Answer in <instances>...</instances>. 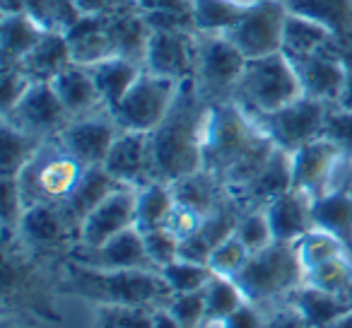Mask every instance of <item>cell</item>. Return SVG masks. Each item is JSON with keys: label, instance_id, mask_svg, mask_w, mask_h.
Masks as SVG:
<instances>
[{"label": "cell", "instance_id": "6da1fadb", "mask_svg": "<svg viewBox=\"0 0 352 328\" xmlns=\"http://www.w3.org/2000/svg\"><path fill=\"white\" fill-rule=\"evenodd\" d=\"M273 152L275 142L234 99L210 104L203 131V169L215 174L227 191L249 184Z\"/></svg>", "mask_w": 352, "mask_h": 328}, {"label": "cell", "instance_id": "7a4b0ae2", "mask_svg": "<svg viewBox=\"0 0 352 328\" xmlns=\"http://www.w3.org/2000/svg\"><path fill=\"white\" fill-rule=\"evenodd\" d=\"M208 109L210 102L201 94L196 80H182L164 121L147 133L155 182L174 184L203 169V131Z\"/></svg>", "mask_w": 352, "mask_h": 328}, {"label": "cell", "instance_id": "3957f363", "mask_svg": "<svg viewBox=\"0 0 352 328\" xmlns=\"http://www.w3.org/2000/svg\"><path fill=\"white\" fill-rule=\"evenodd\" d=\"M63 265L36 259L22 249L12 232H3V302L0 311L6 323H60L56 309L60 294Z\"/></svg>", "mask_w": 352, "mask_h": 328}, {"label": "cell", "instance_id": "277c9868", "mask_svg": "<svg viewBox=\"0 0 352 328\" xmlns=\"http://www.w3.org/2000/svg\"><path fill=\"white\" fill-rule=\"evenodd\" d=\"M60 294L85 299L94 307L164 309L174 297L157 270H99L68 259L60 278Z\"/></svg>", "mask_w": 352, "mask_h": 328}, {"label": "cell", "instance_id": "5b68a950", "mask_svg": "<svg viewBox=\"0 0 352 328\" xmlns=\"http://www.w3.org/2000/svg\"><path fill=\"white\" fill-rule=\"evenodd\" d=\"M234 283L246 302L258 309L270 302H285L292 289L304 285V268L299 263L297 246L289 241H273L265 249L251 254Z\"/></svg>", "mask_w": 352, "mask_h": 328}, {"label": "cell", "instance_id": "8992f818", "mask_svg": "<svg viewBox=\"0 0 352 328\" xmlns=\"http://www.w3.org/2000/svg\"><path fill=\"white\" fill-rule=\"evenodd\" d=\"M302 97L294 68L285 54H270L246 61L244 75L234 89V102L246 113H268Z\"/></svg>", "mask_w": 352, "mask_h": 328}, {"label": "cell", "instance_id": "52a82bcc", "mask_svg": "<svg viewBox=\"0 0 352 328\" xmlns=\"http://www.w3.org/2000/svg\"><path fill=\"white\" fill-rule=\"evenodd\" d=\"M85 164H80L68 150L58 142V138H51L44 142L34 160L17 174L22 198L27 208L34 203H54L63 206L68 196L75 191L78 182L85 174Z\"/></svg>", "mask_w": 352, "mask_h": 328}, {"label": "cell", "instance_id": "ba28073f", "mask_svg": "<svg viewBox=\"0 0 352 328\" xmlns=\"http://www.w3.org/2000/svg\"><path fill=\"white\" fill-rule=\"evenodd\" d=\"M196 44L198 58L193 80H196L201 94L210 104L232 99L241 75H244L246 56L225 34L196 32Z\"/></svg>", "mask_w": 352, "mask_h": 328}, {"label": "cell", "instance_id": "9c48e42d", "mask_svg": "<svg viewBox=\"0 0 352 328\" xmlns=\"http://www.w3.org/2000/svg\"><path fill=\"white\" fill-rule=\"evenodd\" d=\"M328 109H331V104L302 94L294 102L285 104L283 109H275L268 113H249V116L275 142V147L292 155L307 142L323 138Z\"/></svg>", "mask_w": 352, "mask_h": 328}, {"label": "cell", "instance_id": "30bf717a", "mask_svg": "<svg viewBox=\"0 0 352 328\" xmlns=\"http://www.w3.org/2000/svg\"><path fill=\"white\" fill-rule=\"evenodd\" d=\"M15 237L22 249L54 263H65L78 246V232L65 220L60 206L54 203H34L27 208Z\"/></svg>", "mask_w": 352, "mask_h": 328}, {"label": "cell", "instance_id": "8fae6325", "mask_svg": "<svg viewBox=\"0 0 352 328\" xmlns=\"http://www.w3.org/2000/svg\"><path fill=\"white\" fill-rule=\"evenodd\" d=\"M176 89H179L176 80L160 78V75L142 70L135 85L128 89L121 104L111 111V116L116 118L121 131L152 133L164 121L166 111L174 104Z\"/></svg>", "mask_w": 352, "mask_h": 328}, {"label": "cell", "instance_id": "7c38bea8", "mask_svg": "<svg viewBox=\"0 0 352 328\" xmlns=\"http://www.w3.org/2000/svg\"><path fill=\"white\" fill-rule=\"evenodd\" d=\"M285 20H287L285 0H258L246 8L241 20L225 36L246 56V61L280 54Z\"/></svg>", "mask_w": 352, "mask_h": 328}, {"label": "cell", "instance_id": "4fadbf2b", "mask_svg": "<svg viewBox=\"0 0 352 328\" xmlns=\"http://www.w3.org/2000/svg\"><path fill=\"white\" fill-rule=\"evenodd\" d=\"M3 121L30 135L44 138H58L63 128L73 121L68 109L54 92L51 83H32V87L25 92V97L15 104L8 113H3Z\"/></svg>", "mask_w": 352, "mask_h": 328}, {"label": "cell", "instance_id": "5bb4252c", "mask_svg": "<svg viewBox=\"0 0 352 328\" xmlns=\"http://www.w3.org/2000/svg\"><path fill=\"white\" fill-rule=\"evenodd\" d=\"M118 133L121 128L111 116V111H99L85 118H73L58 135V142L80 164L99 167L107 162V155L116 142Z\"/></svg>", "mask_w": 352, "mask_h": 328}, {"label": "cell", "instance_id": "9a60e30c", "mask_svg": "<svg viewBox=\"0 0 352 328\" xmlns=\"http://www.w3.org/2000/svg\"><path fill=\"white\" fill-rule=\"evenodd\" d=\"M198 44L196 32L176 30V32H152L145 54V70L160 78H169L182 83L196 75Z\"/></svg>", "mask_w": 352, "mask_h": 328}, {"label": "cell", "instance_id": "2e32d148", "mask_svg": "<svg viewBox=\"0 0 352 328\" xmlns=\"http://www.w3.org/2000/svg\"><path fill=\"white\" fill-rule=\"evenodd\" d=\"M287 61L292 63L304 97L318 99V102H326V104L340 102L347 80V68L342 63L340 54H338V46L302 56V58H287Z\"/></svg>", "mask_w": 352, "mask_h": 328}, {"label": "cell", "instance_id": "e0dca14e", "mask_svg": "<svg viewBox=\"0 0 352 328\" xmlns=\"http://www.w3.org/2000/svg\"><path fill=\"white\" fill-rule=\"evenodd\" d=\"M70 259L78 261L82 265H89V268H99V270H157L152 259L147 256L145 249V239L142 234L131 227V230H123L121 234L111 237L109 241L99 246H75Z\"/></svg>", "mask_w": 352, "mask_h": 328}, {"label": "cell", "instance_id": "ac0fdd59", "mask_svg": "<svg viewBox=\"0 0 352 328\" xmlns=\"http://www.w3.org/2000/svg\"><path fill=\"white\" fill-rule=\"evenodd\" d=\"M289 157H292V186L307 191L311 198L328 191L333 169L338 162L345 160L340 147L328 138H316L294 150Z\"/></svg>", "mask_w": 352, "mask_h": 328}, {"label": "cell", "instance_id": "d6986e66", "mask_svg": "<svg viewBox=\"0 0 352 328\" xmlns=\"http://www.w3.org/2000/svg\"><path fill=\"white\" fill-rule=\"evenodd\" d=\"M135 198L138 188L121 186L109 198H104L97 208L87 215L80 227V246H99L111 237L131 230L135 222Z\"/></svg>", "mask_w": 352, "mask_h": 328}, {"label": "cell", "instance_id": "ffe728a7", "mask_svg": "<svg viewBox=\"0 0 352 328\" xmlns=\"http://www.w3.org/2000/svg\"><path fill=\"white\" fill-rule=\"evenodd\" d=\"M104 169L128 188H142L155 182L150 164L147 133L121 131L104 162Z\"/></svg>", "mask_w": 352, "mask_h": 328}, {"label": "cell", "instance_id": "44dd1931", "mask_svg": "<svg viewBox=\"0 0 352 328\" xmlns=\"http://www.w3.org/2000/svg\"><path fill=\"white\" fill-rule=\"evenodd\" d=\"M289 188H292V157H289V152L275 147L268 164L249 184L227 193L241 210H263L270 201L283 196Z\"/></svg>", "mask_w": 352, "mask_h": 328}, {"label": "cell", "instance_id": "7402d4cb", "mask_svg": "<svg viewBox=\"0 0 352 328\" xmlns=\"http://www.w3.org/2000/svg\"><path fill=\"white\" fill-rule=\"evenodd\" d=\"M311 203L314 198L307 191L299 188H289L283 196H278L275 201H270L263 208L265 217H268L270 232H273L275 241H299L304 234H309L311 230H316L311 215Z\"/></svg>", "mask_w": 352, "mask_h": 328}, {"label": "cell", "instance_id": "603a6c76", "mask_svg": "<svg viewBox=\"0 0 352 328\" xmlns=\"http://www.w3.org/2000/svg\"><path fill=\"white\" fill-rule=\"evenodd\" d=\"M289 12L318 22L333 34L342 63H352V0H285Z\"/></svg>", "mask_w": 352, "mask_h": 328}, {"label": "cell", "instance_id": "cb8c5ba5", "mask_svg": "<svg viewBox=\"0 0 352 328\" xmlns=\"http://www.w3.org/2000/svg\"><path fill=\"white\" fill-rule=\"evenodd\" d=\"M107 17H109V34H111L113 54L145 68V54L152 36V27L147 25L140 8L133 0H126L118 10H113Z\"/></svg>", "mask_w": 352, "mask_h": 328}, {"label": "cell", "instance_id": "d4e9b609", "mask_svg": "<svg viewBox=\"0 0 352 328\" xmlns=\"http://www.w3.org/2000/svg\"><path fill=\"white\" fill-rule=\"evenodd\" d=\"M65 41L70 46L73 63L94 65L99 61L111 58L113 44L109 34V17L107 15H80L70 27L63 30Z\"/></svg>", "mask_w": 352, "mask_h": 328}, {"label": "cell", "instance_id": "484cf974", "mask_svg": "<svg viewBox=\"0 0 352 328\" xmlns=\"http://www.w3.org/2000/svg\"><path fill=\"white\" fill-rule=\"evenodd\" d=\"M51 87L58 94V99L63 102V107L68 109V113L73 118H85L99 111H109L102 102L94 78L89 73L87 65H68L63 73H58L51 80Z\"/></svg>", "mask_w": 352, "mask_h": 328}, {"label": "cell", "instance_id": "4316f807", "mask_svg": "<svg viewBox=\"0 0 352 328\" xmlns=\"http://www.w3.org/2000/svg\"><path fill=\"white\" fill-rule=\"evenodd\" d=\"M121 186L123 184H118L116 179L104 169V164L85 169L82 179L78 182L75 191L70 193L68 201L60 206L65 220H68L70 227L78 232V241H80V227H82V222L87 220L89 212H92L104 198H109L113 191H118Z\"/></svg>", "mask_w": 352, "mask_h": 328}, {"label": "cell", "instance_id": "83f0119b", "mask_svg": "<svg viewBox=\"0 0 352 328\" xmlns=\"http://www.w3.org/2000/svg\"><path fill=\"white\" fill-rule=\"evenodd\" d=\"M20 70L32 83H51L68 65H73L70 46L60 30H46L36 46L20 61Z\"/></svg>", "mask_w": 352, "mask_h": 328}, {"label": "cell", "instance_id": "f1b7e54d", "mask_svg": "<svg viewBox=\"0 0 352 328\" xmlns=\"http://www.w3.org/2000/svg\"><path fill=\"white\" fill-rule=\"evenodd\" d=\"M316 230L333 234L347 249L352 259V191L350 186L328 188L311 203Z\"/></svg>", "mask_w": 352, "mask_h": 328}, {"label": "cell", "instance_id": "f546056e", "mask_svg": "<svg viewBox=\"0 0 352 328\" xmlns=\"http://www.w3.org/2000/svg\"><path fill=\"white\" fill-rule=\"evenodd\" d=\"M285 302L292 304L311 328H326L328 323L338 321L340 316L352 311V297L323 292L311 285H302V287L292 289L285 297Z\"/></svg>", "mask_w": 352, "mask_h": 328}, {"label": "cell", "instance_id": "4dcf8cb0", "mask_svg": "<svg viewBox=\"0 0 352 328\" xmlns=\"http://www.w3.org/2000/svg\"><path fill=\"white\" fill-rule=\"evenodd\" d=\"M171 191H174L176 203L201 212L203 217H208L217 206H222L230 198L225 184L212 172H208V169H198V172L174 182L171 184Z\"/></svg>", "mask_w": 352, "mask_h": 328}, {"label": "cell", "instance_id": "1f68e13d", "mask_svg": "<svg viewBox=\"0 0 352 328\" xmlns=\"http://www.w3.org/2000/svg\"><path fill=\"white\" fill-rule=\"evenodd\" d=\"M142 65L133 63L128 58H121V56H111L107 61H99V63L89 65V73L94 78V85H97L99 94H102V102L109 111L121 104V99L128 94V89L135 85V80L140 78Z\"/></svg>", "mask_w": 352, "mask_h": 328}, {"label": "cell", "instance_id": "d6a6232c", "mask_svg": "<svg viewBox=\"0 0 352 328\" xmlns=\"http://www.w3.org/2000/svg\"><path fill=\"white\" fill-rule=\"evenodd\" d=\"M44 27L32 20L27 12H3L0 20V56L3 65H15L36 46Z\"/></svg>", "mask_w": 352, "mask_h": 328}, {"label": "cell", "instance_id": "836d02e7", "mask_svg": "<svg viewBox=\"0 0 352 328\" xmlns=\"http://www.w3.org/2000/svg\"><path fill=\"white\" fill-rule=\"evenodd\" d=\"M333 46H336V39L326 27L287 10L283 30V54L287 58H302V56L333 49Z\"/></svg>", "mask_w": 352, "mask_h": 328}, {"label": "cell", "instance_id": "e575fe53", "mask_svg": "<svg viewBox=\"0 0 352 328\" xmlns=\"http://www.w3.org/2000/svg\"><path fill=\"white\" fill-rule=\"evenodd\" d=\"M176 206L174 191H171V184L164 182H152L147 186L138 188V198H135V227L140 234L152 230H160L166 227L169 215Z\"/></svg>", "mask_w": 352, "mask_h": 328}, {"label": "cell", "instance_id": "d590c367", "mask_svg": "<svg viewBox=\"0 0 352 328\" xmlns=\"http://www.w3.org/2000/svg\"><path fill=\"white\" fill-rule=\"evenodd\" d=\"M44 138L30 135V133L3 121V164H0V177L15 179L34 160L36 152L44 147Z\"/></svg>", "mask_w": 352, "mask_h": 328}, {"label": "cell", "instance_id": "8d00e7d4", "mask_svg": "<svg viewBox=\"0 0 352 328\" xmlns=\"http://www.w3.org/2000/svg\"><path fill=\"white\" fill-rule=\"evenodd\" d=\"M246 3L239 0H193V22L196 32L208 34H227L241 15L246 12Z\"/></svg>", "mask_w": 352, "mask_h": 328}, {"label": "cell", "instance_id": "74e56055", "mask_svg": "<svg viewBox=\"0 0 352 328\" xmlns=\"http://www.w3.org/2000/svg\"><path fill=\"white\" fill-rule=\"evenodd\" d=\"M304 285H311V287L331 294L352 297V259L340 256V259H331L326 263L316 265V268L307 270Z\"/></svg>", "mask_w": 352, "mask_h": 328}, {"label": "cell", "instance_id": "f35d334b", "mask_svg": "<svg viewBox=\"0 0 352 328\" xmlns=\"http://www.w3.org/2000/svg\"><path fill=\"white\" fill-rule=\"evenodd\" d=\"M297 246V256H299V263H302L304 273L316 265L326 263L331 259H340V256H350L347 249L336 239L333 234L323 230H311L309 234H304L299 241H294Z\"/></svg>", "mask_w": 352, "mask_h": 328}, {"label": "cell", "instance_id": "ab89813d", "mask_svg": "<svg viewBox=\"0 0 352 328\" xmlns=\"http://www.w3.org/2000/svg\"><path fill=\"white\" fill-rule=\"evenodd\" d=\"M244 302H246L244 294L236 287L234 280L215 275V278L210 280V285L206 287V321H212V323L222 321V318H227L232 311H236Z\"/></svg>", "mask_w": 352, "mask_h": 328}, {"label": "cell", "instance_id": "60d3db41", "mask_svg": "<svg viewBox=\"0 0 352 328\" xmlns=\"http://www.w3.org/2000/svg\"><path fill=\"white\" fill-rule=\"evenodd\" d=\"M160 273H162V278L166 280V285H169L174 294L206 289L208 285H210V280L215 278L210 265L191 263V261H182V259H176L174 263L164 265Z\"/></svg>", "mask_w": 352, "mask_h": 328}, {"label": "cell", "instance_id": "b9f144b4", "mask_svg": "<svg viewBox=\"0 0 352 328\" xmlns=\"http://www.w3.org/2000/svg\"><path fill=\"white\" fill-rule=\"evenodd\" d=\"M241 215H244V210H241V208L236 206V203L232 201V196H230L225 203H222V206H217L215 210H212L210 215L203 220L201 234L206 237L212 246L222 244V241H227L230 237H234Z\"/></svg>", "mask_w": 352, "mask_h": 328}, {"label": "cell", "instance_id": "7bdbcfd3", "mask_svg": "<svg viewBox=\"0 0 352 328\" xmlns=\"http://www.w3.org/2000/svg\"><path fill=\"white\" fill-rule=\"evenodd\" d=\"M94 328H155V309L97 307Z\"/></svg>", "mask_w": 352, "mask_h": 328}, {"label": "cell", "instance_id": "ee69618b", "mask_svg": "<svg viewBox=\"0 0 352 328\" xmlns=\"http://www.w3.org/2000/svg\"><path fill=\"white\" fill-rule=\"evenodd\" d=\"M249 256H251V251L246 249L236 237H230L227 241H222V244H217L215 249H212L210 263L208 265H210L212 273L220 275V278L234 280L236 275H239V270L246 265Z\"/></svg>", "mask_w": 352, "mask_h": 328}, {"label": "cell", "instance_id": "f6af8a7d", "mask_svg": "<svg viewBox=\"0 0 352 328\" xmlns=\"http://www.w3.org/2000/svg\"><path fill=\"white\" fill-rule=\"evenodd\" d=\"M164 309L182 328H201L206 321V289L174 294Z\"/></svg>", "mask_w": 352, "mask_h": 328}, {"label": "cell", "instance_id": "bcb514c9", "mask_svg": "<svg viewBox=\"0 0 352 328\" xmlns=\"http://www.w3.org/2000/svg\"><path fill=\"white\" fill-rule=\"evenodd\" d=\"M234 237L251 251V254L265 249V246H270L275 241L273 232H270V225H268V217H265V210H244L239 225H236Z\"/></svg>", "mask_w": 352, "mask_h": 328}, {"label": "cell", "instance_id": "7dc6e473", "mask_svg": "<svg viewBox=\"0 0 352 328\" xmlns=\"http://www.w3.org/2000/svg\"><path fill=\"white\" fill-rule=\"evenodd\" d=\"M142 239H145L147 256H150L152 263H155L160 270L179 259V244H182V239H179L169 227H160V230L145 232Z\"/></svg>", "mask_w": 352, "mask_h": 328}, {"label": "cell", "instance_id": "c3c4849f", "mask_svg": "<svg viewBox=\"0 0 352 328\" xmlns=\"http://www.w3.org/2000/svg\"><path fill=\"white\" fill-rule=\"evenodd\" d=\"M323 138L336 142L345 155V160L352 164V111L338 107V104H331L326 126H323Z\"/></svg>", "mask_w": 352, "mask_h": 328}, {"label": "cell", "instance_id": "681fc988", "mask_svg": "<svg viewBox=\"0 0 352 328\" xmlns=\"http://www.w3.org/2000/svg\"><path fill=\"white\" fill-rule=\"evenodd\" d=\"M27 210V203L22 198L17 179H3V232H17L22 215Z\"/></svg>", "mask_w": 352, "mask_h": 328}, {"label": "cell", "instance_id": "f907efd6", "mask_svg": "<svg viewBox=\"0 0 352 328\" xmlns=\"http://www.w3.org/2000/svg\"><path fill=\"white\" fill-rule=\"evenodd\" d=\"M32 87V80L20 70V65H3V113H8Z\"/></svg>", "mask_w": 352, "mask_h": 328}, {"label": "cell", "instance_id": "816d5d0a", "mask_svg": "<svg viewBox=\"0 0 352 328\" xmlns=\"http://www.w3.org/2000/svg\"><path fill=\"white\" fill-rule=\"evenodd\" d=\"M201 328H265V318H263V314H261L258 307L244 302L227 318H222V321H217V323L206 321Z\"/></svg>", "mask_w": 352, "mask_h": 328}, {"label": "cell", "instance_id": "f5cc1de1", "mask_svg": "<svg viewBox=\"0 0 352 328\" xmlns=\"http://www.w3.org/2000/svg\"><path fill=\"white\" fill-rule=\"evenodd\" d=\"M133 3L140 8L142 15H174L193 20V0H133Z\"/></svg>", "mask_w": 352, "mask_h": 328}, {"label": "cell", "instance_id": "db71d44e", "mask_svg": "<svg viewBox=\"0 0 352 328\" xmlns=\"http://www.w3.org/2000/svg\"><path fill=\"white\" fill-rule=\"evenodd\" d=\"M203 220H206V217H203L201 212L191 210V208L182 206V203H176L174 210H171V215H169V222H166V227H169V230L174 232L179 239H186V237L201 232Z\"/></svg>", "mask_w": 352, "mask_h": 328}, {"label": "cell", "instance_id": "11a10c76", "mask_svg": "<svg viewBox=\"0 0 352 328\" xmlns=\"http://www.w3.org/2000/svg\"><path fill=\"white\" fill-rule=\"evenodd\" d=\"M212 249H215V246H212L210 241L201 234V232H196V234L182 239V244H179V259L191 261V263L208 265V263H210Z\"/></svg>", "mask_w": 352, "mask_h": 328}, {"label": "cell", "instance_id": "9f6ffc18", "mask_svg": "<svg viewBox=\"0 0 352 328\" xmlns=\"http://www.w3.org/2000/svg\"><path fill=\"white\" fill-rule=\"evenodd\" d=\"M265 328H311L307 318L292 307V304L283 302V307L275 309L268 318H265Z\"/></svg>", "mask_w": 352, "mask_h": 328}, {"label": "cell", "instance_id": "6f0895ef", "mask_svg": "<svg viewBox=\"0 0 352 328\" xmlns=\"http://www.w3.org/2000/svg\"><path fill=\"white\" fill-rule=\"evenodd\" d=\"M126 0H73L80 15H111Z\"/></svg>", "mask_w": 352, "mask_h": 328}, {"label": "cell", "instance_id": "680465c9", "mask_svg": "<svg viewBox=\"0 0 352 328\" xmlns=\"http://www.w3.org/2000/svg\"><path fill=\"white\" fill-rule=\"evenodd\" d=\"M345 68H347V80H345V89H342V97H340V102H338V107L352 111V63H345Z\"/></svg>", "mask_w": 352, "mask_h": 328}, {"label": "cell", "instance_id": "91938a15", "mask_svg": "<svg viewBox=\"0 0 352 328\" xmlns=\"http://www.w3.org/2000/svg\"><path fill=\"white\" fill-rule=\"evenodd\" d=\"M155 328H182L166 309H155Z\"/></svg>", "mask_w": 352, "mask_h": 328}, {"label": "cell", "instance_id": "94428289", "mask_svg": "<svg viewBox=\"0 0 352 328\" xmlns=\"http://www.w3.org/2000/svg\"><path fill=\"white\" fill-rule=\"evenodd\" d=\"M326 328H352V311H350V314H345V316H340L338 321L328 323Z\"/></svg>", "mask_w": 352, "mask_h": 328}, {"label": "cell", "instance_id": "6125c7cd", "mask_svg": "<svg viewBox=\"0 0 352 328\" xmlns=\"http://www.w3.org/2000/svg\"><path fill=\"white\" fill-rule=\"evenodd\" d=\"M239 3H246V6H251V3H258V0H239Z\"/></svg>", "mask_w": 352, "mask_h": 328}]
</instances>
